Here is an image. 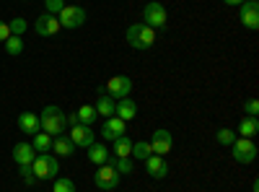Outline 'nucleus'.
<instances>
[{"label": "nucleus", "instance_id": "37", "mask_svg": "<svg viewBox=\"0 0 259 192\" xmlns=\"http://www.w3.org/2000/svg\"><path fill=\"white\" fill-rule=\"evenodd\" d=\"M24 3H26V0H24Z\"/></svg>", "mask_w": 259, "mask_h": 192}, {"label": "nucleus", "instance_id": "11", "mask_svg": "<svg viewBox=\"0 0 259 192\" xmlns=\"http://www.w3.org/2000/svg\"><path fill=\"white\" fill-rule=\"evenodd\" d=\"M171 148H174V138H171L168 130H156L153 133V140H150V151H153L156 156H168Z\"/></svg>", "mask_w": 259, "mask_h": 192}, {"label": "nucleus", "instance_id": "32", "mask_svg": "<svg viewBox=\"0 0 259 192\" xmlns=\"http://www.w3.org/2000/svg\"><path fill=\"white\" fill-rule=\"evenodd\" d=\"M244 112H246V117H256V114H259V101H256V99L244 101Z\"/></svg>", "mask_w": 259, "mask_h": 192}, {"label": "nucleus", "instance_id": "13", "mask_svg": "<svg viewBox=\"0 0 259 192\" xmlns=\"http://www.w3.org/2000/svg\"><path fill=\"white\" fill-rule=\"evenodd\" d=\"M34 29H36V34H39V36H57L62 26H60L57 16H52V13H41V16L36 18Z\"/></svg>", "mask_w": 259, "mask_h": 192}, {"label": "nucleus", "instance_id": "14", "mask_svg": "<svg viewBox=\"0 0 259 192\" xmlns=\"http://www.w3.org/2000/svg\"><path fill=\"white\" fill-rule=\"evenodd\" d=\"M119 135H127V122L119 117H106V122L101 125V138L117 140Z\"/></svg>", "mask_w": 259, "mask_h": 192}, {"label": "nucleus", "instance_id": "12", "mask_svg": "<svg viewBox=\"0 0 259 192\" xmlns=\"http://www.w3.org/2000/svg\"><path fill=\"white\" fill-rule=\"evenodd\" d=\"M143 164H145V172H148V177H150V179H166V177H168V164H166V159H163V156L150 153Z\"/></svg>", "mask_w": 259, "mask_h": 192}, {"label": "nucleus", "instance_id": "30", "mask_svg": "<svg viewBox=\"0 0 259 192\" xmlns=\"http://www.w3.org/2000/svg\"><path fill=\"white\" fill-rule=\"evenodd\" d=\"M114 166H117L119 174H133V161H130V159H117Z\"/></svg>", "mask_w": 259, "mask_h": 192}, {"label": "nucleus", "instance_id": "21", "mask_svg": "<svg viewBox=\"0 0 259 192\" xmlns=\"http://www.w3.org/2000/svg\"><path fill=\"white\" fill-rule=\"evenodd\" d=\"M259 133V120L256 117H241L239 122V138H254Z\"/></svg>", "mask_w": 259, "mask_h": 192}, {"label": "nucleus", "instance_id": "19", "mask_svg": "<svg viewBox=\"0 0 259 192\" xmlns=\"http://www.w3.org/2000/svg\"><path fill=\"white\" fill-rule=\"evenodd\" d=\"M89 161L96 164V166L106 164V161H109V148H106L104 143H94V145L89 148Z\"/></svg>", "mask_w": 259, "mask_h": 192}, {"label": "nucleus", "instance_id": "1", "mask_svg": "<svg viewBox=\"0 0 259 192\" xmlns=\"http://www.w3.org/2000/svg\"><path fill=\"white\" fill-rule=\"evenodd\" d=\"M156 36H158V31L150 29V26H145L143 21H140V24H133V26L124 31L127 45L133 47V50H140V52H145V50L153 47V45H156Z\"/></svg>", "mask_w": 259, "mask_h": 192}, {"label": "nucleus", "instance_id": "23", "mask_svg": "<svg viewBox=\"0 0 259 192\" xmlns=\"http://www.w3.org/2000/svg\"><path fill=\"white\" fill-rule=\"evenodd\" d=\"M75 117H78V122H80V125H94V122L99 120V112L94 109L91 104H83V106H78Z\"/></svg>", "mask_w": 259, "mask_h": 192}, {"label": "nucleus", "instance_id": "22", "mask_svg": "<svg viewBox=\"0 0 259 192\" xmlns=\"http://www.w3.org/2000/svg\"><path fill=\"white\" fill-rule=\"evenodd\" d=\"M99 112V117H114V109H117V101L112 96H99V104L94 106Z\"/></svg>", "mask_w": 259, "mask_h": 192}, {"label": "nucleus", "instance_id": "18", "mask_svg": "<svg viewBox=\"0 0 259 192\" xmlns=\"http://www.w3.org/2000/svg\"><path fill=\"white\" fill-rule=\"evenodd\" d=\"M52 151H55L57 156H73V153H75V145H73L70 138L57 135V138H52Z\"/></svg>", "mask_w": 259, "mask_h": 192}, {"label": "nucleus", "instance_id": "5", "mask_svg": "<svg viewBox=\"0 0 259 192\" xmlns=\"http://www.w3.org/2000/svg\"><path fill=\"white\" fill-rule=\"evenodd\" d=\"M143 24L156 29V31H163L166 26V8L158 3V0H150V3L143 8Z\"/></svg>", "mask_w": 259, "mask_h": 192}, {"label": "nucleus", "instance_id": "20", "mask_svg": "<svg viewBox=\"0 0 259 192\" xmlns=\"http://www.w3.org/2000/svg\"><path fill=\"white\" fill-rule=\"evenodd\" d=\"M112 143H114L112 151H114L117 159H130V153H133V140H130L127 135H119V138L112 140Z\"/></svg>", "mask_w": 259, "mask_h": 192}, {"label": "nucleus", "instance_id": "8", "mask_svg": "<svg viewBox=\"0 0 259 192\" xmlns=\"http://www.w3.org/2000/svg\"><path fill=\"white\" fill-rule=\"evenodd\" d=\"M101 91H106V96H112L117 101L122 96H130V91H133V81H130L127 75H112Z\"/></svg>", "mask_w": 259, "mask_h": 192}, {"label": "nucleus", "instance_id": "10", "mask_svg": "<svg viewBox=\"0 0 259 192\" xmlns=\"http://www.w3.org/2000/svg\"><path fill=\"white\" fill-rule=\"evenodd\" d=\"M70 140L75 148H91L96 143V133L91 130V125H73V130H70Z\"/></svg>", "mask_w": 259, "mask_h": 192}, {"label": "nucleus", "instance_id": "16", "mask_svg": "<svg viewBox=\"0 0 259 192\" xmlns=\"http://www.w3.org/2000/svg\"><path fill=\"white\" fill-rule=\"evenodd\" d=\"M18 130L24 133V135H29V138H34V135L41 130L39 117H36L34 112H21V114H18Z\"/></svg>", "mask_w": 259, "mask_h": 192}, {"label": "nucleus", "instance_id": "2", "mask_svg": "<svg viewBox=\"0 0 259 192\" xmlns=\"http://www.w3.org/2000/svg\"><path fill=\"white\" fill-rule=\"evenodd\" d=\"M39 125H41V133H47V135H52V138L62 135L65 127H68V122H65V112L60 109V106H55V104H50V106H45V109H41Z\"/></svg>", "mask_w": 259, "mask_h": 192}, {"label": "nucleus", "instance_id": "33", "mask_svg": "<svg viewBox=\"0 0 259 192\" xmlns=\"http://www.w3.org/2000/svg\"><path fill=\"white\" fill-rule=\"evenodd\" d=\"M21 169V179H24L26 184H34L36 182V177H34V172H31V166H18Z\"/></svg>", "mask_w": 259, "mask_h": 192}, {"label": "nucleus", "instance_id": "9", "mask_svg": "<svg viewBox=\"0 0 259 192\" xmlns=\"http://www.w3.org/2000/svg\"><path fill=\"white\" fill-rule=\"evenodd\" d=\"M239 21L251 31L259 29V3L256 0H244L239 6Z\"/></svg>", "mask_w": 259, "mask_h": 192}, {"label": "nucleus", "instance_id": "7", "mask_svg": "<svg viewBox=\"0 0 259 192\" xmlns=\"http://www.w3.org/2000/svg\"><path fill=\"white\" fill-rule=\"evenodd\" d=\"M57 21H60V26H62V29L75 31L78 26L85 24V11L78 8V6H65V8L57 13Z\"/></svg>", "mask_w": 259, "mask_h": 192}, {"label": "nucleus", "instance_id": "15", "mask_svg": "<svg viewBox=\"0 0 259 192\" xmlns=\"http://www.w3.org/2000/svg\"><path fill=\"white\" fill-rule=\"evenodd\" d=\"M114 117H119V120H124V122L135 120V117H138V104H135V99H133V96H122V99H117Z\"/></svg>", "mask_w": 259, "mask_h": 192}, {"label": "nucleus", "instance_id": "17", "mask_svg": "<svg viewBox=\"0 0 259 192\" xmlns=\"http://www.w3.org/2000/svg\"><path fill=\"white\" fill-rule=\"evenodd\" d=\"M13 159L18 166H31V161L36 159V151L31 143H16L13 145Z\"/></svg>", "mask_w": 259, "mask_h": 192}, {"label": "nucleus", "instance_id": "26", "mask_svg": "<svg viewBox=\"0 0 259 192\" xmlns=\"http://www.w3.org/2000/svg\"><path fill=\"white\" fill-rule=\"evenodd\" d=\"M3 47H6V52H8V55H13V57H16V55H21V52H24V39L11 34V36L3 42Z\"/></svg>", "mask_w": 259, "mask_h": 192}, {"label": "nucleus", "instance_id": "34", "mask_svg": "<svg viewBox=\"0 0 259 192\" xmlns=\"http://www.w3.org/2000/svg\"><path fill=\"white\" fill-rule=\"evenodd\" d=\"M11 36V29H8V21H0V42H6Z\"/></svg>", "mask_w": 259, "mask_h": 192}, {"label": "nucleus", "instance_id": "6", "mask_svg": "<svg viewBox=\"0 0 259 192\" xmlns=\"http://www.w3.org/2000/svg\"><path fill=\"white\" fill-rule=\"evenodd\" d=\"M231 153L236 164H251L256 159V143L251 138H236L231 145Z\"/></svg>", "mask_w": 259, "mask_h": 192}, {"label": "nucleus", "instance_id": "29", "mask_svg": "<svg viewBox=\"0 0 259 192\" xmlns=\"http://www.w3.org/2000/svg\"><path fill=\"white\" fill-rule=\"evenodd\" d=\"M215 138H218V143H221V145H233L236 133H233V130H226V127H223V130H218V135H215Z\"/></svg>", "mask_w": 259, "mask_h": 192}, {"label": "nucleus", "instance_id": "25", "mask_svg": "<svg viewBox=\"0 0 259 192\" xmlns=\"http://www.w3.org/2000/svg\"><path fill=\"white\" fill-rule=\"evenodd\" d=\"M150 153V140H138V143H133V153H130V159H140V161H145Z\"/></svg>", "mask_w": 259, "mask_h": 192}, {"label": "nucleus", "instance_id": "3", "mask_svg": "<svg viewBox=\"0 0 259 192\" xmlns=\"http://www.w3.org/2000/svg\"><path fill=\"white\" fill-rule=\"evenodd\" d=\"M31 172L36 179H57V172H60V164L55 156H47V153H39L34 161H31Z\"/></svg>", "mask_w": 259, "mask_h": 192}, {"label": "nucleus", "instance_id": "31", "mask_svg": "<svg viewBox=\"0 0 259 192\" xmlns=\"http://www.w3.org/2000/svg\"><path fill=\"white\" fill-rule=\"evenodd\" d=\"M45 8H47V13H60L62 8H65V0H45Z\"/></svg>", "mask_w": 259, "mask_h": 192}, {"label": "nucleus", "instance_id": "35", "mask_svg": "<svg viewBox=\"0 0 259 192\" xmlns=\"http://www.w3.org/2000/svg\"><path fill=\"white\" fill-rule=\"evenodd\" d=\"M223 3H226V6H241L244 0H223Z\"/></svg>", "mask_w": 259, "mask_h": 192}, {"label": "nucleus", "instance_id": "4", "mask_svg": "<svg viewBox=\"0 0 259 192\" xmlns=\"http://www.w3.org/2000/svg\"><path fill=\"white\" fill-rule=\"evenodd\" d=\"M119 172H117V166L114 164H101L99 169H96V174H94V182H96V187L99 189H104V192H109V189H114L117 184H119Z\"/></svg>", "mask_w": 259, "mask_h": 192}, {"label": "nucleus", "instance_id": "24", "mask_svg": "<svg viewBox=\"0 0 259 192\" xmlns=\"http://www.w3.org/2000/svg\"><path fill=\"white\" fill-rule=\"evenodd\" d=\"M31 145H34V151L36 153H47L50 148H52V135H47V133H36L34 135V140H31Z\"/></svg>", "mask_w": 259, "mask_h": 192}, {"label": "nucleus", "instance_id": "28", "mask_svg": "<svg viewBox=\"0 0 259 192\" xmlns=\"http://www.w3.org/2000/svg\"><path fill=\"white\" fill-rule=\"evenodd\" d=\"M8 29H11L13 36H21V34L26 31V21L24 18H13V21H8Z\"/></svg>", "mask_w": 259, "mask_h": 192}, {"label": "nucleus", "instance_id": "27", "mask_svg": "<svg viewBox=\"0 0 259 192\" xmlns=\"http://www.w3.org/2000/svg\"><path fill=\"white\" fill-rule=\"evenodd\" d=\"M52 192H78V189H75V182L73 179H55Z\"/></svg>", "mask_w": 259, "mask_h": 192}, {"label": "nucleus", "instance_id": "36", "mask_svg": "<svg viewBox=\"0 0 259 192\" xmlns=\"http://www.w3.org/2000/svg\"><path fill=\"white\" fill-rule=\"evenodd\" d=\"M251 192H259V184H256V179H254V184H251Z\"/></svg>", "mask_w": 259, "mask_h": 192}]
</instances>
